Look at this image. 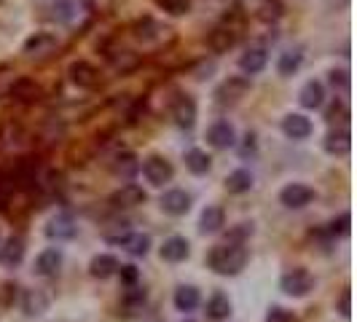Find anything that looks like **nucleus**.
<instances>
[{"mask_svg": "<svg viewBox=\"0 0 357 322\" xmlns=\"http://www.w3.org/2000/svg\"><path fill=\"white\" fill-rule=\"evenodd\" d=\"M250 261V250L242 242H223L207 252V268H213L218 277H236Z\"/></svg>", "mask_w": 357, "mask_h": 322, "instance_id": "f257e3e1", "label": "nucleus"}, {"mask_svg": "<svg viewBox=\"0 0 357 322\" xmlns=\"http://www.w3.org/2000/svg\"><path fill=\"white\" fill-rule=\"evenodd\" d=\"M314 274L304 266H293L287 268L285 274L280 277V290L290 296V298H306L312 290H314Z\"/></svg>", "mask_w": 357, "mask_h": 322, "instance_id": "f03ea898", "label": "nucleus"}, {"mask_svg": "<svg viewBox=\"0 0 357 322\" xmlns=\"http://www.w3.org/2000/svg\"><path fill=\"white\" fill-rule=\"evenodd\" d=\"M140 169H143V178L148 180L151 185H156V188L167 185L169 180L175 178V167H172V161L159 156V153H153V156L143 159Z\"/></svg>", "mask_w": 357, "mask_h": 322, "instance_id": "7ed1b4c3", "label": "nucleus"}, {"mask_svg": "<svg viewBox=\"0 0 357 322\" xmlns=\"http://www.w3.org/2000/svg\"><path fill=\"white\" fill-rule=\"evenodd\" d=\"M317 199V191L306 183H287L285 188L280 191V204L287 210H304L312 201Z\"/></svg>", "mask_w": 357, "mask_h": 322, "instance_id": "20e7f679", "label": "nucleus"}, {"mask_svg": "<svg viewBox=\"0 0 357 322\" xmlns=\"http://www.w3.org/2000/svg\"><path fill=\"white\" fill-rule=\"evenodd\" d=\"M248 91H250V81L242 75H231L229 81H223L215 89V102L218 105H236L242 97H248Z\"/></svg>", "mask_w": 357, "mask_h": 322, "instance_id": "39448f33", "label": "nucleus"}, {"mask_svg": "<svg viewBox=\"0 0 357 322\" xmlns=\"http://www.w3.org/2000/svg\"><path fill=\"white\" fill-rule=\"evenodd\" d=\"M19 306H22V314L24 317H43L49 312V306H52V298L40 287H27V290H22Z\"/></svg>", "mask_w": 357, "mask_h": 322, "instance_id": "423d86ee", "label": "nucleus"}, {"mask_svg": "<svg viewBox=\"0 0 357 322\" xmlns=\"http://www.w3.org/2000/svg\"><path fill=\"white\" fill-rule=\"evenodd\" d=\"M191 194H185L183 188H172V191H164L159 199V207L164 210V215L169 217H183V215L191 213Z\"/></svg>", "mask_w": 357, "mask_h": 322, "instance_id": "0eeeda50", "label": "nucleus"}, {"mask_svg": "<svg viewBox=\"0 0 357 322\" xmlns=\"http://www.w3.org/2000/svg\"><path fill=\"white\" fill-rule=\"evenodd\" d=\"M46 236L52 239V242H70L78 236V226H75V220H73V215L68 213H59L54 215L52 220L46 223Z\"/></svg>", "mask_w": 357, "mask_h": 322, "instance_id": "6e6552de", "label": "nucleus"}, {"mask_svg": "<svg viewBox=\"0 0 357 322\" xmlns=\"http://www.w3.org/2000/svg\"><path fill=\"white\" fill-rule=\"evenodd\" d=\"M169 113H172V121H175L180 129H191V126L197 124V102H194V97H188V94H178V97L172 100Z\"/></svg>", "mask_w": 357, "mask_h": 322, "instance_id": "1a4fd4ad", "label": "nucleus"}, {"mask_svg": "<svg viewBox=\"0 0 357 322\" xmlns=\"http://www.w3.org/2000/svg\"><path fill=\"white\" fill-rule=\"evenodd\" d=\"M24 252H27V242L24 236L11 233L3 245H0V266L3 268H17L24 261Z\"/></svg>", "mask_w": 357, "mask_h": 322, "instance_id": "9d476101", "label": "nucleus"}, {"mask_svg": "<svg viewBox=\"0 0 357 322\" xmlns=\"http://www.w3.org/2000/svg\"><path fill=\"white\" fill-rule=\"evenodd\" d=\"M62 263H65V252L59 250V247H46V250L38 252L33 271H36L38 277H56Z\"/></svg>", "mask_w": 357, "mask_h": 322, "instance_id": "9b49d317", "label": "nucleus"}, {"mask_svg": "<svg viewBox=\"0 0 357 322\" xmlns=\"http://www.w3.org/2000/svg\"><path fill=\"white\" fill-rule=\"evenodd\" d=\"M110 245H121L132 258H145L151 252V236L143 231H124L119 233Z\"/></svg>", "mask_w": 357, "mask_h": 322, "instance_id": "f8f14e48", "label": "nucleus"}, {"mask_svg": "<svg viewBox=\"0 0 357 322\" xmlns=\"http://www.w3.org/2000/svg\"><path fill=\"white\" fill-rule=\"evenodd\" d=\"M68 75H70V81L78 89H94L100 84V70L91 62H86V59L73 62L70 68H68Z\"/></svg>", "mask_w": 357, "mask_h": 322, "instance_id": "ddd939ff", "label": "nucleus"}, {"mask_svg": "<svg viewBox=\"0 0 357 322\" xmlns=\"http://www.w3.org/2000/svg\"><path fill=\"white\" fill-rule=\"evenodd\" d=\"M145 199H148V194H145L140 185H135V183H126V185H121L113 197H110V204L116 207V210H132V207H140V204H145Z\"/></svg>", "mask_w": 357, "mask_h": 322, "instance_id": "4468645a", "label": "nucleus"}, {"mask_svg": "<svg viewBox=\"0 0 357 322\" xmlns=\"http://www.w3.org/2000/svg\"><path fill=\"white\" fill-rule=\"evenodd\" d=\"M159 255L161 261H167V263H183L191 255V242L185 236H169L159 247Z\"/></svg>", "mask_w": 357, "mask_h": 322, "instance_id": "2eb2a0df", "label": "nucleus"}, {"mask_svg": "<svg viewBox=\"0 0 357 322\" xmlns=\"http://www.w3.org/2000/svg\"><path fill=\"white\" fill-rule=\"evenodd\" d=\"M282 132L290 140H309L312 132H314V124H312V118H306L304 113H287L282 118Z\"/></svg>", "mask_w": 357, "mask_h": 322, "instance_id": "dca6fc26", "label": "nucleus"}, {"mask_svg": "<svg viewBox=\"0 0 357 322\" xmlns=\"http://www.w3.org/2000/svg\"><path fill=\"white\" fill-rule=\"evenodd\" d=\"M223 226H226V213H223V207L210 204V207L202 210V215H199V233L213 236V233L223 231Z\"/></svg>", "mask_w": 357, "mask_h": 322, "instance_id": "f3484780", "label": "nucleus"}, {"mask_svg": "<svg viewBox=\"0 0 357 322\" xmlns=\"http://www.w3.org/2000/svg\"><path fill=\"white\" fill-rule=\"evenodd\" d=\"M207 143L218 148V151H229L236 145V132L229 121H215L210 129H207Z\"/></svg>", "mask_w": 357, "mask_h": 322, "instance_id": "a211bd4d", "label": "nucleus"}, {"mask_svg": "<svg viewBox=\"0 0 357 322\" xmlns=\"http://www.w3.org/2000/svg\"><path fill=\"white\" fill-rule=\"evenodd\" d=\"M322 148L331 156H347L352 151V135H349V129H331L325 135V140H322Z\"/></svg>", "mask_w": 357, "mask_h": 322, "instance_id": "6ab92c4d", "label": "nucleus"}, {"mask_svg": "<svg viewBox=\"0 0 357 322\" xmlns=\"http://www.w3.org/2000/svg\"><path fill=\"white\" fill-rule=\"evenodd\" d=\"M268 65V52L264 46H250L248 52L239 56V70L245 75H258Z\"/></svg>", "mask_w": 357, "mask_h": 322, "instance_id": "aec40b11", "label": "nucleus"}, {"mask_svg": "<svg viewBox=\"0 0 357 322\" xmlns=\"http://www.w3.org/2000/svg\"><path fill=\"white\" fill-rule=\"evenodd\" d=\"M119 258L116 255H110V252H100V255H94L89 261V274L94 279H110V277H116L119 274Z\"/></svg>", "mask_w": 357, "mask_h": 322, "instance_id": "412c9836", "label": "nucleus"}, {"mask_svg": "<svg viewBox=\"0 0 357 322\" xmlns=\"http://www.w3.org/2000/svg\"><path fill=\"white\" fill-rule=\"evenodd\" d=\"M59 46V40H56V36H52V33H36L33 38H27L24 40V54L27 56H49V54H54V49Z\"/></svg>", "mask_w": 357, "mask_h": 322, "instance_id": "4be33fe9", "label": "nucleus"}, {"mask_svg": "<svg viewBox=\"0 0 357 322\" xmlns=\"http://www.w3.org/2000/svg\"><path fill=\"white\" fill-rule=\"evenodd\" d=\"M84 14V0H54L52 19L59 24H73Z\"/></svg>", "mask_w": 357, "mask_h": 322, "instance_id": "5701e85b", "label": "nucleus"}, {"mask_svg": "<svg viewBox=\"0 0 357 322\" xmlns=\"http://www.w3.org/2000/svg\"><path fill=\"white\" fill-rule=\"evenodd\" d=\"M298 102L306 107V110H317V107L325 105V86L322 81H306L304 89L298 91Z\"/></svg>", "mask_w": 357, "mask_h": 322, "instance_id": "b1692460", "label": "nucleus"}, {"mask_svg": "<svg viewBox=\"0 0 357 322\" xmlns=\"http://www.w3.org/2000/svg\"><path fill=\"white\" fill-rule=\"evenodd\" d=\"M175 309L183 312V314H191V312H197L199 304H202V296H199V287L194 285H180L175 290Z\"/></svg>", "mask_w": 357, "mask_h": 322, "instance_id": "393cba45", "label": "nucleus"}, {"mask_svg": "<svg viewBox=\"0 0 357 322\" xmlns=\"http://www.w3.org/2000/svg\"><path fill=\"white\" fill-rule=\"evenodd\" d=\"M207 317L215 322H223L231 317V298L220 290H215L213 296L207 298Z\"/></svg>", "mask_w": 357, "mask_h": 322, "instance_id": "a878e982", "label": "nucleus"}, {"mask_svg": "<svg viewBox=\"0 0 357 322\" xmlns=\"http://www.w3.org/2000/svg\"><path fill=\"white\" fill-rule=\"evenodd\" d=\"M185 169L191 172V175H207L210 169H213V159H210V153L207 151H202V148H191L188 153H185Z\"/></svg>", "mask_w": 357, "mask_h": 322, "instance_id": "bb28decb", "label": "nucleus"}, {"mask_svg": "<svg viewBox=\"0 0 357 322\" xmlns=\"http://www.w3.org/2000/svg\"><path fill=\"white\" fill-rule=\"evenodd\" d=\"M148 301V290H145L140 282H135V285H124V293H121V306H124L126 312H140Z\"/></svg>", "mask_w": 357, "mask_h": 322, "instance_id": "cd10ccee", "label": "nucleus"}, {"mask_svg": "<svg viewBox=\"0 0 357 322\" xmlns=\"http://www.w3.org/2000/svg\"><path fill=\"white\" fill-rule=\"evenodd\" d=\"M167 33H169V30L161 27L159 22H153V19H143V22L135 24V38L143 40V43H156V40H161Z\"/></svg>", "mask_w": 357, "mask_h": 322, "instance_id": "c85d7f7f", "label": "nucleus"}, {"mask_svg": "<svg viewBox=\"0 0 357 322\" xmlns=\"http://www.w3.org/2000/svg\"><path fill=\"white\" fill-rule=\"evenodd\" d=\"M226 191L234 194V197H239V194H248L252 188V172L250 169H234L231 175L226 178Z\"/></svg>", "mask_w": 357, "mask_h": 322, "instance_id": "c756f323", "label": "nucleus"}, {"mask_svg": "<svg viewBox=\"0 0 357 322\" xmlns=\"http://www.w3.org/2000/svg\"><path fill=\"white\" fill-rule=\"evenodd\" d=\"M301 62H304L301 49H290V52L280 54V59H277V72H280L282 78H290V75H296V72H298Z\"/></svg>", "mask_w": 357, "mask_h": 322, "instance_id": "7c9ffc66", "label": "nucleus"}, {"mask_svg": "<svg viewBox=\"0 0 357 322\" xmlns=\"http://www.w3.org/2000/svg\"><path fill=\"white\" fill-rule=\"evenodd\" d=\"M113 172L119 175V178H135L137 172H140V164H137V159H135V153H119L116 159H113Z\"/></svg>", "mask_w": 357, "mask_h": 322, "instance_id": "2f4dec72", "label": "nucleus"}, {"mask_svg": "<svg viewBox=\"0 0 357 322\" xmlns=\"http://www.w3.org/2000/svg\"><path fill=\"white\" fill-rule=\"evenodd\" d=\"M234 43H236V36H234L231 30H215L213 36H210V49L218 54L229 52Z\"/></svg>", "mask_w": 357, "mask_h": 322, "instance_id": "473e14b6", "label": "nucleus"}, {"mask_svg": "<svg viewBox=\"0 0 357 322\" xmlns=\"http://www.w3.org/2000/svg\"><path fill=\"white\" fill-rule=\"evenodd\" d=\"M14 94H17L19 100H27V102H30V100H38V97H40V86H38L36 81H27V78H22V81H17V84H14Z\"/></svg>", "mask_w": 357, "mask_h": 322, "instance_id": "72a5a7b5", "label": "nucleus"}, {"mask_svg": "<svg viewBox=\"0 0 357 322\" xmlns=\"http://www.w3.org/2000/svg\"><path fill=\"white\" fill-rule=\"evenodd\" d=\"M159 3L161 11H167V14H172V17H183V14H188V8H191V0H156Z\"/></svg>", "mask_w": 357, "mask_h": 322, "instance_id": "f704fd0d", "label": "nucleus"}, {"mask_svg": "<svg viewBox=\"0 0 357 322\" xmlns=\"http://www.w3.org/2000/svg\"><path fill=\"white\" fill-rule=\"evenodd\" d=\"M349 223H352V215L349 213L339 215L336 220H331L328 233H331V236H349Z\"/></svg>", "mask_w": 357, "mask_h": 322, "instance_id": "c9c22d12", "label": "nucleus"}, {"mask_svg": "<svg viewBox=\"0 0 357 322\" xmlns=\"http://www.w3.org/2000/svg\"><path fill=\"white\" fill-rule=\"evenodd\" d=\"M252 231L255 229H252V223H248V220L245 223H236L231 231H229V242H242L245 245V239H250Z\"/></svg>", "mask_w": 357, "mask_h": 322, "instance_id": "e433bc0d", "label": "nucleus"}, {"mask_svg": "<svg viewBox=\"0 0 357 322\" xmlns=\"http://www.w3.org/2000/svg\"><path fill=\"white\" fill-rule=\"evenodd\" d=\"M266 322H296V314L285 306H271L266 312Z\"/></svg>", "mask_w": 357, "mask_h": 322, "instance_id": "4c0bfd02", "label": "nucleus"}, {"mask_svg": "<svg viewBox=\"0 0 357 322\" xmlns=\"http://www.w3.org/2000/svg\"><path fill=\"white\" fill-rule=\"evenodd\" d=\"M119 274H121V282H124V285H135V282H140V268L132 266V263L119 266Z\"/></svg>", "mask_w": 357, "mask_h": 322, "instance_id": "58836bf2", "label": "nucleus"}, {"mask_svg": "<svg viewBox=\"0 0 357 322\" xmlns=\"http://www.w3.org/2000/svg\"><path fill=\"white\" fill-rule=\"evenodd\" d=\"M339 314L341 317H349L352 314V293H349V287L339 296Z\"/></svg>", "mask_w": 357, "mask_h": 322, "instance_id": "ea45409f", "label": "nucleus"}, {"mask_svg": "<svg viewBox=\"0 0 357 322\" xmlns=\"http://www.w3.org/2000/svg\"><path fill=\"white\" fill-rule=\"evenodd\" d=\"M331 84H333V86H341V89H347V86H349V75H347V70H331Z\"/></svg>", "mask_w": 357, "mask_h": 322, "instance_id": "a19ab883", "label": "nucleus"}, {"mask_svg": "<svg viewBox=\"0 0 357 322\" xmlns=\"http://www.w3.org/2000/svg\"><path fill=\"white\" fill-rule=\"evenodd\" d=\"M245 140H248V145L242 148V156H248V153H255V135H248Z\"/></svg>", "mask_w": 357, "mask_h": 322, "instance_id": "79ce46f5", "label": "nucleus"}]
</instances>
